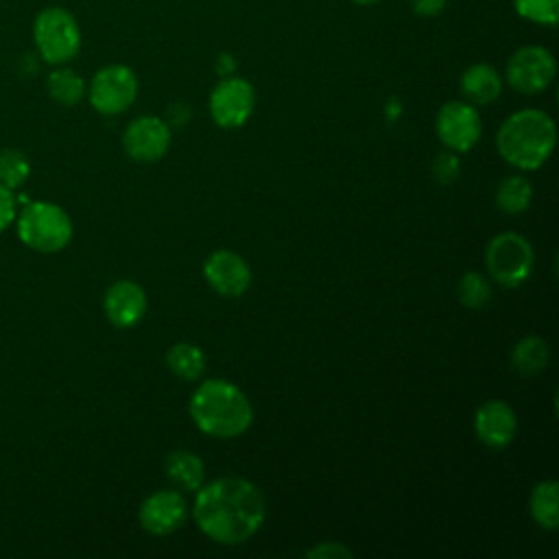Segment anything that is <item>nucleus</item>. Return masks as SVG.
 <instances>
[{"instance_id": "1", "label": "nucleus", "mask_w": 559, "mask_h": 559, "mask_svg": "<svg viewBox=\"0 0 559 559\" xmlns=\"http://www.w3.org/2000/svg\"><path fill=\"white\" fill-rule=\"evenodd\" d=\"M192 515L212 542L238 546L260 531L266 502L255 483L240 476H225L197 489Z\"/></svg>"}, {"instance_id": "2", "label": "nucleus", "mask_w": 559, "mask_h": 559, "mask_svg": "<svg viewBox=\"0 0 559 559\" xmlns=\"http://www.w3.org/2000/svg\"><path fill=\"white\" fill-rule=\"evenodd\" d=\"M190 417L201 432L216 439H231L251 426L253 408L234 382L212 378L192 393Z\"/></svg>"}, {"instance_id": "3", "label": "nucleus", "mask_w": 559, "mask_h": 559, "mask_svg": "<svg viewBox=\"0 0 559 559\" xmlns=\"http://www.w3.org/2000/svg\"><path fill=\"white\" fill-rule=\"evenodd\" d=\"M555 140V122L542 109H520L511 114L496 133L498 153L520 170L539 168L550 157Z\"/></svg>"}, {"instance_id": "4", "label": "nucleus", "mask_w": 559, "mask_h": 559, "mask_svg": "<svg viewBox=\"0 0 559 559\" xmlns=\"http://www.w3.org/2000/svg\"><path fill=\"white\" fill-rule=\"evenodd\" d=\"M17 236L39 253H55L70 242L72 221L63 207L48 201H33L20 212Z\"/></svg>"}, {"instance_id": "5", "label": "nucleus", "mask_w": 559, "mask_h": 559, "mask_svg": "<svg viewBox=\"0 0 559 559\" xmlns=\"http://www.w3.org/2000/svg\"><path fill=\"white\" fill-rule=\"evenodd\" d=\"M33 39L39 57L50 66H63L81 50V28L74 15L61 7H48L37 13Z\"/></svg>"}, {"instance_id": "6", "label": "nucleus", "mask_w": 559, "mask_h": 559, "mask_svg": "<svg viewBox=\"0 0 559 559\" xmlns=\"http://www.w3.org/2000/svg\"><path fill=\"white\" fill-rule=\"evenodd\" d=\"M533 260L535 255L531 242L515 231L493 236L485 249V266L489 277L507 288H515L528 280Z\"/></svg>"}, {"instance_id": "7", "label": "nucleus", "mask_w": 559, "mask_h": 559, "mask_svg": "<svg viewBox=\"0 0 559 559\" xmlns=\"http://www.w3.org/2000/svg\"><path fill=\"white\" fill-rule=\"evenodd\" d=\"M90 103L103 116L127 111L138 96V76L122 63L100 68L90 83Z\"/></svg>"}, {"instance_id": "8", "label": "nucleus", "mask_w": 559, "mask_h": 559, "mask_svg": "<svg viewBox=\"0 0 559 559\" xmlns=\"http://www.w3.org/2000/svg\"><path fill=\"white\" fill-rule=\"evenodd\" d=\"M557 72L555 57L544 46H522L518 48L504 66L507 83L520 94L544 92Z\"/></svg>"}, {"instance_id": "9", "label": "nucleus", "mask_w": 559, "mask_h": 559, "mask_svg": "<svg viewBox=\"0 0 559 559\" xmlns=\"http://www.w3.org/2000/svg\"><path fill=\"white\" fill-rule=\"evenodd\" d=\"M210 116L223 129L242 127L255 107V92L247 79L227 76L210 94Z\"/></svg>"}, {"instance_id": "10", "label": "nucleus", "mask_w": 559, "mask_h": 559, "mask_svg": "<svg viewBox=\"0 0 559 559\" xmlns=\"http://www.w3.org/2000/svg\"><path fill=\"white\" fill-rule=\"evenodd\" d=\"M435 129L439 140L448 148L459 153H465L472 146H476L483 133L478 111L474 109L472 103L463 100H448L445 105H441L435 118Z\"/></svg>"}, {"instance_id": "11", "label": "nucleus", "mask_w": 559, "mask_h": 559, "mask_svg": "<svg viewBox=\"0 0 559 559\" xmlns=\"http://www.w3.org/2000/svg\"><path fill=\"white\" fill-rule=\"evenodd\" d=\"M170 146V127L157 116H138L122 133V148L135 162H157Z\"/></svg>"}, {"instance_id": "12", "label": "nucleus", "mask_w": 559, "mask_h": 559, "mask_svg": "<svg viewBox=\"0 0 559 559\" xmlns=\"http://www.w3.org/2000/svg\"><path fill=\"white\" fill-rule=\"evenodd\" d=\"M140 524L151 535H168L177 531L188 518V502L179 491L162 489L144 498L138 511Z\"/></svg>"}, {"instance_id": "13", "label": "nucleus", "mask_w": 559, "mask_h": 559, "mask_svg": "<svg viewBox=\"0 0 559 559\" xmlns=\"http://www.w3.org/2000/svg\"><path fill=\"white\" fill-rule=\"evenodd\" d=\"M203 275L207 284L225 297H240L251 284V269L245 258L227 249L210 253L203 264Z\"/></svg>"}, {"instance_id": "14", "label": "nucleus", "mask_w": 559, "mask_h": 559, "mask_svg": "<svg viewBox=\"0 0 559 559\" xmlns=\"http://www.w3.org/2000/svg\"><path fill=\"white\" fill-rule=\"evenodd\" d=\"M474 430L487 448H507L518 432L515 411L502 400H489L476 408Z\"/></svg>"}, {"instance_id": "15", "label": "nucleus", "mask_w": 559, "mask_h": 559, "mask_svg": "<svg viewBox=\"0 0 559 559\" xmlns=\"http://www.w3.org/2000/svg\"><path fill=\"white\" fill-rule=\"evenodd\" d=\"M103 308L111 325L133 328L146 312V293L133 280H118L107 288Z\"/></svg>"}, {"instance_id": "16", "label": "nucleus", "mask_w": 559, "mask_h": 559, "mask_svg": "<svg viewBox=\"0 0 559 559\" xmlns=\"http://www.w3.org/2000/svg\"><path fill=\"white\" fill-rule=\"evenodd\" d=\"M461 92L472 105H489L502 92V76L489 63H474L461 76Z\"/></svg>"}, {"instance_id": "17", "label": "nucleus", "mask_w": 559, "mask_h": 559, "mask_svg": "<svg viewBox=\"0 0 559 559\" xmlns=\"http://www.w3.org/2000/svg\"><path fill=\"white\" fill-rule=\"evenodd\" d=\"M166 476L186 491H197L203 485V461L190 450H175L166 456Z\"/></svg>"}, {"instance_id": "18", "label": "nucleus", "mask_w": 559, "mask_h": 559, "mask_svg": "<svg viewBox=\"0 0 559 559\" xmlns=\"http://www.w3.org/2000/svg\"><path fill=\"white\" fill-rule=\"evenodd\" d=\"M531 515L548 531L559 526V485L557 480H539L531 491Z\"/></svg>"}, {"instance_id": "19", "label": "nucleus", "mask_w": 559, "mask_h": 559, "mask_svg": "<svg viewBox=\"0 0 559 559\" xmlns=\"http://www.w3.org/2000/svg\"><path fill=\"white\" fill-rule=\"evenodd\" d=\"M548 345L539 336H524L511 349V365L520 376H537L548 365Z\"/></svg>"}, {"instance_id": "20", "label": "nucleus", "mask_w": 559, "mask_h": 559, "mask_svg": "<svg viewBox=\"0 0 559 559\" xmlns=\"http://www.w3.org/2000/svg\"><path fill=\"white\" fill-rule=\"evenodd\" d=\"M46 92L55 103L74 107L85 96V81L70 68H57L46 79Z\"/></svg>"}, {"instance_id": "21", "label": "nucleus", "mask_w": 559, "mask_h": 559, "mask_svg": "<svg viewBox=\"0 0 559 559\" xmlns=\"http://www.w3.org/2000/svg\"><path fill=\"white\" fill-rule=\"evenodd\" d=\"M168 369L181 380H197L205 371V354L194 343H175L166 354Z\"/></svg>"}, {"instance_id": "22", "label": "nucleus", "mask_w": 559, "mask_h": 559, "mask_svg": "<svg viewBox=\"0 0 559 559\" xmlns=\"http://www.w3.org/2000/svg\"><path fill=\"white\" fill-rule=\"evenodd\" d=\"M533 188L531 181L522 175L504 177L496 188V205L504 214H520L531 205Z\"/></svg>"}, {"instance_id": "23", "label": "nucleus", "mask_w": 559, "mask_h": 559, "mask_svg": "<svg viewBox=\"0 0 559 559\" xmlns=\"http://www.w3.org/2000/svg\"><path fill=\"white\" fill-rule=\"evenodd\" d=\"M31 173V164L26 155L17 148H2L0 151V183L9 190L20 188Z\"/></svg>"}, {"instance_id": "24", "label": "nucleus", "mask_w": 559, "mask_h": 559, "mask_svg": "<svg viewBox=\"0 0 559 559\" xmlns=\"http://www.w3.org/2000/svg\"><path fill=\"white\" fill-rule=\"evenodd\" d=\"M459 299L467 308H483L491 299V286L483 273L467 271L459 282Z\"/></svg>"}, {"instance_id": "25", "label": "nucleus", "mask_w": 559, "mask_h": 559, "mask_svg": "<svg viewBox=\"0 0 559 559\" xmlns=\"http://www.w3.org/2000/svg\"><path fill=\"white\" fill-rule=\"evenodd\" d=\"M513 9L518 11L520 17L544 24V26H555L559 17V0H511Z\"/></svg>"}, {"instance_id": "26", "label": "nucleus", "mask_w": 559, "mask_h": 559, "mask_svg": "<svg viewBox=\"0 0 559 559\" xmlns=\"http://www.w3.org/2000/svg\"><path fill=\"white\" fill-rule=\"evenodd\" d=\"M459 173H461V164L450 153H441L432 164V175L439 183H452L459 177Z\"/></svg>"}, {"instance_id": "27", "label": "nucleus", "mask_w": 559, "mask_h": 559, "mask_svg": "<svg viewBox=\"0 0 559 559\" xmlns=\"http://www.w3.org/2000/svg\"><path fill=\"white\" fill-rule=\"evenodd\" d=\"M354 552L338 544V542H321L317 546H312L310 550H306V557H323V559H330V557H352Z\"/></svg>"}, {"instance_id": "28", "label": "nucleus", "mask_w": 559, "mask_h": 559, "mask_svg": "<svg viewBox=\"0 0 559 559\" xmlns=\"http://www.w3.org/2000/svg\"><path fill=\"white\" fill-rule=\"evenodd\" d=\"M15 216V201L9 188H4L0 183V231H4L9 227V223Z\"/></svg>"}, {"instance_id": "29", "label": "nucleus", "mask_w": 559, "mask_h": 559, "mask_svg": "<svg viewBox=\"0 0 559 559\" xmlns=\"http://www.w3.org/2000/svg\"><path fill=\"white\" fill-rule=\"evenodd\" d=\"M448 0H411V7L417 15H424V17H432V15H439L443 9H445Z\"/></svg>"}, {"instance_id": "30", "label": "nucleus", "mask_w": 559, "mask_h": 559, "mask_svg": "<svg viewBox=\"0 0 559 559\" xmlns=\"http://www.w3.org/2000/svg\"><path fill=\"white\" fill-rule=\"evenodd\" d=\"M352 2H356V4H373L378 0H352Z\"/></svg>"}]
</instances>
